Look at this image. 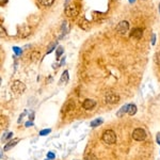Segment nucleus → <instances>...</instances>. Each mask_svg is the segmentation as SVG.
<instances>
[{
    "mask_svg": "<svg viewBox=\"0 0 160 160\" xmlns=\"http://www.w3.org/2000/svg\"><path fill=\"white\" fill-rule=\"evenodd\" d=\"M55 157H56V155L52 153V152H49L48 154H47V158H48L49 160H52V159H55Z\"/></svg>",
    "mask_w": 160,
    "mask_h": 160,
    "instance_id": "obj_22",
    "label": "nucleus"
},
{
    "mask_svg": "<svg viewBox=\"0 0 160 160\" xmlns=\"http://www.w3.org/2000/svg\"><path fill=\"white\" fill-rule=\"evenodd\" d=\"M19 141V139L18 138H15L14 140H11L9 143H7L4 145V150H11V148L13 147V146H15L17 144V142Z\"/></svg>",
    "mask_w": 160,
    "mask_h": 160,
    "instance_id": "obj_11",
    "label": "nucleus"
},
{
    "mask_svg": "<svg viewBox=\"0 0 160 160\" xmlns=\"http://www.w3.org/2000/svg\"><path fill=\"white\" fill-rule=\"evenodd\" d=\"M63 52H64V49H63V47H62V46H59L58 48H57L56 55H57V57H58V58H60Z\"/></svg>",
    "mask_w": 160,
    "mask_h": 160,
    "instance_id": "obj_18",
    "label": "nucleus"
},
{
    "mask_svg": "<svg viewBox=\"0 0 160 160\" xmlns=\"http://www.w3.org/2000/svg\"><path fill=\"white\" fill-rule=\"evenodd\" d=\"M102 122H104V120H102V119H96V120H94V121L91 122V127L99 126L100 124H102Z\"/></svg>",
    "mask_w": 160,
    "mask_h": 160,
    "instance_id": "obj_15",
    "label": "nucleus"
},
{
    "mask_svg": "<svg viewBox=\"0 0 160 160\" xmlns=\"http://www.w3.org/2000/svg\"><path fill=\"white\" fill-rule=\"evenodd\" d=\"M128 106L129 105H124L123 107H121V109L117 111V117H122L125 113H127V110H128Z\"/></svg>",
    "mask_w": 160,
    "mask_h": 160,
    "instance_id": "obj_12",
    "label": "nucleus"
},
{
    "mask_svg": "<svg viewBox=\"0 0 160 160\" xmlns=\"http://www.w3.org/2000/svg\"><path fill=\"white\" fill-rule=\"evenodd\" d=\"M12 136H13V132H9L7 136H4V139H10V138H12Z\"/></svg>",
    "mask_w": 160,
    "mask_h": 160,
    "instance_id": "obj_25",
    "label": "nucleus"
},
{
    "mask_svg": "<svg viewBox=\"0 0 160 160\" xmlns=\"http://www.w3.org/2000/svg\"><path fill=\"white\" fill-rule=\"evenodd\" d=\"M127 113L129 114V115H135V114L137 113V106L136 105H129L128 106V110H127Z\"/></svg>",
    "mask_w": 160,
    "mask_h": 160,
    "instance_id": "obj_13",
    "label": "nucleus"
},
{
    "mask_svg": "<svg viewBox=\"0 0 160 160\" xmlns=\"http://www.w3.org/2000/svg\"><path fill=\"white\" fill-rule=\"evenodd\" d=\"M95 106H96V102L93 99H90V98H87L82 102V108L85 110H92Z\"/></svg>",
    "mask_w": 160,
    "mask_h": 160,
    "instance_id": "obj_7",
    "label": "nucleus"
},
{
    "mask_svg": "<svg viewBox=\"0 0 160 160\" xmlns=\"http://www.w3.org/2000/svg\"><path fill=\"white\" fill-rule=\"evenodd\" d=\"M132 138L136 141H143L146 138V132L142 128H136L132 132Z\"/></svg>",
    "mask_w": 160,
    "mask_h": 160,
    "instance_id": "obj_2",
    "label": "nucleus"
},
{
    "mask_svg": "<svg viewBox=\"0 0 160 160\" xmlns=\"http://www.w3.org/2000/svg\"><path fill=\"white\" fill-rule=\"evenodd\" d=\"M102 139L105 143L111 145V144H114L115 142H117V135H115V132H114L113 130L108 129V130H106L104 133H102Z\"/></svg>",
    "mask_w": 160,
    "mask_h": 160,
    "instance_id": "obj_1",
    "label": "nucleus"
},
{
    "mask_svg": "<svg viewBox=\"0 0 160 160\" xmlns=\"http://www.w3.org/2000/svg\"><path fill=\"white\" fill-rule=\"evenodd\" d=\"M0 31H1V37H3V35H5V31L3 30V27L2 26H0Z\"/></svg>",
    "mask_w": 160,
    "mask_h": 160,
    "instance_id": "obj_24",
    "label": "nucleus"
},
{
    "mask_svg": "<svg viewBox=\"0 0 160 160\" xmlns=\"http://www.w3.org/2000/svg\"><path fill=\"white\" fill-rule=\"evenodd\" d=\"M158 99H159V100H160V94H159V95H158Z\"/></svg>",
    "mask_w": 160,
    "mask_h": 160,
    "instance_id": "obj_32",
    "label": "nucleus"
},
{
    "mask_svg": "<svg viewBox=\"0 0 160 160\" xmlns=\"http://www.w3.org/2000/svg\"><path fill=\"white\" fill-rule=\"evenodd\" d=\"M135 1H136V0H129V2H130V3H133Z\"/></svg>",
    "mask_w": 160,
    "mask_h": 160,
    "instance_id": "obj_30",
    "label": "nucleus"
},
{
    "mask_svg": "<svg viewBox=\"0 0 160 160\" xmlns=\"http://www.w3.org/2000/svg\"><path fill=\"white\" fill-rule=\"evenodd\" d=\"M64 12H65L66 16L75 17L76 15H78V9L75 4H70V5H66Z\"/></svg>",
    "mask_w": 160,
    "mask_h": 160,
    "instance_id": "obj_5",
    "label": "nucleus"
},
{
    "mask_svg": "<svg viewBox=\"0 0 160 160\" xmlns=\"http://www.w3.org/2000/svg\"><path fill=\"white\" fill-rule=\"evenodd\" d=\"M7 2V0H0V4L1 5H4Z\"/></svg>",
    "mask_w": 160,
    "mask_h": 160,
    "instance_id": "obj_28",
    "label": "nucleus"
},
{
    "mask_svg": "<svg viewBox=\"0 0 160 160\" xmlns=\"http://www.w3.org/2000/svg\"><path fill=\"white\" fill-rule=\"evenodd\" d=\"M61 29H62V31H64V33H66V32L68 31L67 22H62V27H61Z\"/></svg>",
    "mask_w": 160,
    "mask_h": 160,
    "instance_id": "obj_19",
    "label": "nucleus"
},
{
    "mask_svg": "<svg viewBox=\"0 0 160 160\" xmlns=\"http://www.w3.org/2000/svg\"><path fill=\"white\" fill-rule=\"evenodd\" d=\"M53 1L55 0H39L40 4L43 5V7H50L53 3Z\"/></svg>",
    "mask_w": 160,
    "mask_h": 160,
    "instance_id": "obj_14",
    "label": "nucleus"
},
{
    "mask_svg": "<svg viewBox=\"0 0 160 160\" xmlns=\"http://www.w3.org/2000/svg\"><path fill=\"white\" fill-rule=\"evenodd\" d=\"M154 60H155L156 64H158V65L160 66V51L155 55V57H154Z\"/></svg>",
    "mask_w": 160,
    "mask_h": 160,
    "instance_id": "obj_20",
    "label": "nucleus"
},
{
    "mask_svg": "<svg viewBox=\"0 0 160 160\" xmlns=\"http://www.w3.org/2000/svg\"><path fill=\"white\" fill-rule=\"evenodd\" d=\"M68 2V0H66V2H65V4H66V3H67Z\"/></svg>",
    "mask_w": 160,
    "mask_h": 160,
    "instance_id": "obj_33",
    "label": "nucleus"
},
{
    "mask_svg": "<svg viewBox=\"0 0 160 160\" xmlns=\"http://www.w3.org/2000/svg\"><path fill=\"white\" fill-rule=\"evenodd\" d=\"M142 35H143V30L141 28H135L130 33V37L137 40H140L142 37Z\"/></svg>",
    "mask_w": 160,
    "mask_h": 160,
    "instance_id": "obj_9",
    "label": "nucleus"
},
{
    "mask_svg": "<svg viewBox=\"0 0 160 160\" xmlns=\"http://www.w3.org/2000/svg\"><path fill=\"white\" fill-rule=\"evenodd\" d=\"M84 160H97V157L93 153H89L84 156Z\"/></svg>",
    "mask_w": 160,
    "mask_h": 160,
    "instance_id": "obj_17",
    "label": "nucleus"
},
{
    "mask_svg": "<svg viewBox=\"0 0 160 160\" xmlns=\"http://www.w3.org/2000/svg\"><path fill=\"white\" fill-rule=\"evenodd\" d=\"M13 50L15 51L16 55H20V53H22V50H20V48H18V47H13Z\"/></svg>",
    "mask_w": 160,
    "mask_h": 160,
    "instance_id": "obj_23",
    "label": "nucleus"
},
{
    "mask_svg": "<svg viewBox=\"0 0 160 160\" xmlns=\"http://www.w3.org/2000/svg\"><path fill=\"white\" fill-rule=\"evenodd\" d=\"M57 41L56 42H52V43H50L48 45V47H47V53H50L51 51L53 50V49H56V46H57Z\"/></svg>",
    "mask_w": 160,
    "mask_h": 160,
    "instance_id": "obj_16",
    "label": "nucleus"
},
{
    "mask_svg": "<svg viewBox=\"0 0 160 160\" xmlns=\"http://www.w3.org/2000/svg\"><path fill=\"white\" fill-rule=\"evenodd\" d=\"M117 32L120 34H126L129 30V22L127 20H122L117 24Z\"/></svg>",
    "mask_w": 160,
    "mask_h": 160,
    "instance_id": "obj_4",
    "label": "nucleus"
},
{
    "mask_svg": "<svg viewBox=\"0 0 160 160\" xmlns=\"http://www.w3.org/2000/svg\"><path fill=\"white\" fill-rule=\"evenodd\" d=\"M158 9H159V13H160V3H159V7H158Z\"/></svg>",
    "mask_w": 160,
    "mask_h": 160,
    "instance_id": "obj_31",
    "label": "nucleus"
},
{
    "mask_svg": "<svg viewBox=\"0 0 160 160\" xmlns=\"http://www.w3.org/2000/svg\"><path fill=\"white\" fill-rule=\"evenodd\" d=\"M11 87H12L13 92H15L16 94H22V93H24L25 90H26V85H25L22 81H19V80L14 81Z\"/></svg>",
    "mask_w": 160,
    "mask_h": 160,
    "instance_id": "obj_3",
    "label": "nucleus"
},
{
    "mask_svg": "<svg viewBox=\"0 0 160 160\" xmlns=\"http://www.w3.org/2000/svg\"><path fill=\"white\" fill-rule=\"evenodd\" d=\"M74 108H75V102H74L72 99H70L63 105V107H62V110H61V111H62V113H66V112L72 111Z\"/></svg>",
    "mask_w": 160,
    "mask_h": 160,
    "instance_id": "obj_8",
    "label": "nucleus"
},
{
    "mask_svg": "<svg viewBox=\"0 0 160 160\" xmlns=\"http://www.w3.org/2000/svg\"><path fill=\"white\" fill-rule=\"evenodd\" d=\"M156 140H157V143L160 144V133L159 132L157 133V138H156Z\"/></svg>",
    "mask_w": 160,
    "mask_h": 160,
    "instance_id": "obj_26",
    "label": "nucleus"
},
{
    "mask_svg": "<svg viewBox=\"0 0 160 160\" xmlns=\"http://www.w3.org/2000/svg\"><path fill=\"white\" fill-rule=\"evenodd\" d=\"M105 99H106L107 104H117V102H120V96L117 94H115V93L110 92L109 94H107Z\"/></svg>",
    "mask_w": 160,
    "mask_h": 160,
    "instance_id": "obj_6",
    "label": "nucleus"
},
{
    "mask_svg": "<svg viewBox=\"0 0 160 160\" xmlns=\"http://www.w3.org/2000/svg\"><path fill=\"white\" fill-rule=\"evenodd\" d=\"M47 160H49V159H47Z\"/></svg>",
    "mask_w": 160,
    "mask_h": 160,
    "instance_id": "obj_34",
    "label": "nucleus"
},
{
    "mask_svg": "<svg viewBox=\"0 0 160 160\" xmlns=\"http://www.w3.org/2000/svg\"><path fill=\"white\" fill-rule=\"evenodd\" d=\"M50 129H43V130H41L40 131V135L41 136H47L48 133H50Z\"/></svg>",
    "mask_w": 160,
    "mask_h": 160,
    "instance_id": "obj_21",
    "label": "nucleus"
},
{
    "mask_svg": "<svg viewBox=\"0 0 160 160\" xmlns=\"http://www.w3.org/2000/svg\"><path fill=\"white\" fill-rule=\"evenodd\" d=\"M32 125H33V123H32V121L27 122V123H26V126H27V127H30V126H32Z\"/></svg>",
    "mask_w": 160,
    "mask_h": 160,
    "instance_id": "obj_27",
    "label": "nucleus"
},
{
    "mask_svg": "<svg viewBox=\"0 0 160 160\" xmlns=\"http://www.w3.org/2000/svg\"><path fill=\"white\" fill-rule=\"evenodd\" d=\"M152 44H155V34H153L152 37Z\"/></svg>",
    "mask_w": 160,
    "mask_h": 160,
    "instance_id": "obj_29",
    "label": "nucleus"
},
{
    "mask_svg": "<svg viewBox=\"0 0 160 160\" xmlns=\"http://www.w3.org/2000/svg\"><path fill=\"white\" fill-rule=\"evenodd\" d=\"M68 79H70V75H68V70H64L62 76L60 78V83L61 84H65L68 82Z\"/></svg>",
    "mask_w": 160,
    "mask_h": 160,
    "instance_id": "obj_10",
    "label": "nucleus"
}]
</instances>
